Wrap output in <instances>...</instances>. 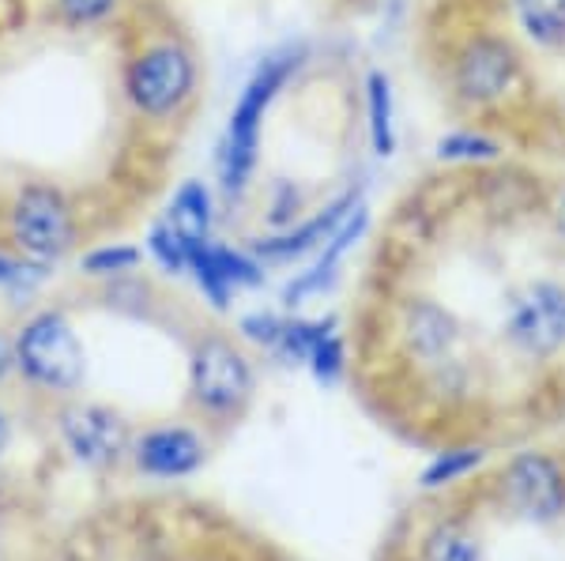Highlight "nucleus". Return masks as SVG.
Listing matches in <instances>:
<instances>
[{"mask_svg": "<svg viewBox=\"0 0 565 561\" xmlns=\"http://www.w3.org/2000/svg\"><path fill=\"white\" fill-rule=\"evenodd\" d=\"M129 90L143 114H170L193 90V61L178 45H159L132 65Z\"/></svg>", "mask_w": 565, "mask_h": 561, "instance_id": "obj_4", "label": "nucleus"}, {"mask_svg": "<svg viewBox=\"0 0 565 561\" xmlns=\"http://www.w3.org/2000/svg\"><path fill=\"white\" fill-rule=\"evenodd\" d=\"M23 369L45 388H76L84 377V350L65 316L42 313L23 328L20 339Z\"/></svg>", "mask_w": 565, "mask_h": 561, "instance_id": "obj_2", "label": "nucleus"}, {"mask_svg": "<svg viewBox=\"0 0 565 561\" xmlns=\"http://www.w3.org/2000/svg\"><path fill=\"white\" fill-rule=\"evenodd\" d=\"M516 12L540 42L565 39V0H516Z\"/></svg>", "mask_w": 565, "mask_h": 561, "instance_id": "obj_14", "label": "nucleus"}, {"mask_svg": "<svg viewBox=\"0 0 565 561\" xmlns=\"http://www.w3.org/2000/svg\"><path fill=\"white\" fill-rule=\"evenodd\" d=\"M249 366L231 343L223 339H207L204 347L196 350L193 362V392L196 400L212 411H234L249 400Z\"/></svg>", "mask_w": 565, "mask_h": 561, "instance_id": "obj_6", "label": "nucleus"}, {"mask_svg": "<svg viewBox=\"0 0 565 561\" xmlns=\"http://www.w3.org/2000/svg\"><path fill=\"white\" fill-rule=\"evenodd\" d=\"M516 76V61L509 53V45L501 42H471L460 57V90L468 98H498L501 90L513 84Z\"/></svg>", "mask_w": 565, "mask_h": 561, "instance_id": "obj_9", "label": "nucleus"}, {"mask_svg": "<svg viewBox=\"0 0 565 561\" xmlns=\"http://www.w3.org/2000/svg\"><path fill=\"white\" fill-rule=\"evenodd\" d=\"M136 260H140L136 249H98L84 260V268L95 271V276H109V271H129Z\"/></svg>", "mask_w": 565, "mask_h": 561, "instance_id": "obj_21", "label": "nucleus"}, {"mask_svg": "<svg viewBox=\"0 0 565 561\" xmlns=\"http://www.w3.org/2000/svg\"><path fill=\"white\" fill-rule=\"evenodd\" d=\"M505 332L524 355L558 350L565 343V291L554 283L524 287L505 310Z\"/></svg>", "mask_w": 565, "mask_h": 561, "instance_id": "obj_3", "label": "nucleus"}, {"mask_svg": "<svg viewBox=\"0 0 565 561\" xmlns=\"http://www.w3.org/2000/svg\"><path fill=\"white\" fill-rule=\"evenodd\" d=\"M117 0H61V12L68 15L72 23H95L114 8Z\"/></svg>", "mask_w": 565, "mask_h": 561, "instance_id": "obj_22", "label": "nucleus"}, {"mask_svg": "<svg viewBox=\"0 0 565 561\" xmlns=\"http://www.w3.org/2000/svg\"><path fill=\"white\" fill-rule=\"evenodd\" d=\"M39 279H42L39 268H26L12 257H0V287H31Z\"/></svg>", "mask_w": 565, "mask_h": 561, "instance_id": "obj_23", "label": "nucleus"}, {"mask_svg": "<svg viewBox=\"0 0 565 561\" xmlns=\"http://www.w3.org/2000/svg\"><path fill=\"white\" fill-rule=\"evenodd\" d=\"M426 561H479V542L460 528H441L426 542Z\"/></svg>", "mask_w": 565, "mask_h": 561, "instance_id": "obj_16", "label": "nucleus"}, {"mask_svg": "<svg viewBox=\"0 0 565 561\" xmlns=\"http://www.w3.org/2000/svg\"><path fill=\"white\" fill-rule=\"evenodd\" d=\"M189 268L196 271L200 287H204L207 294H212L215 305H226V291L231 287H253L260 283L257 268L249 265L245 257H238V252L231 249H215V246H196L193 257H189Z\"/></svg>", "mask_w": 565, "mask_h": 561, "instance_id": "obj_11", "label": "nucleus"}, {"mask_svg": "<svg viewBox=\"0 0 565 561\" xmlns=\"http://www.w3.org/2000/svg\"><path fill=\"white\" fill-rule=\"evenodd\" d=\"M295 53H279L268 57L257 68V76L249 79V87L242 90L238 106L231 114V129H226L223 143V185L226 193H242L245 181L253 174V162H257V140H260V121L264 110L271 106L276 90L287 84V76L295 72Z\"/></svg>", "mask_w": 565, "mask_h": 561, "instance_id": "obj_1", "label": "nucleus"}, {"mask_svg": "<svg viewBox=\"0 0 565 561\" xmlns=\"http://www.w3.org/2000/svg\"><path fill=\"white\" fill-rule=\"evenodd\" d=\"M15 241L39 260L61 257L72 246V215L53 188H26L12 212Z\"/></svg>", "mask_w": 565, "mask_h": 561, "instance_id": "obj_5", "label": "nucleus"}, {"mask_svg": "<svg viewBox=\"0 0 565 561\" xmlns=\"http://www.w3.org/2000/svg\"><path fill=\"white\" fill-rule=\"evenodd\" d=\"M558 223H562V230H565V196L558 201Z\"/></svg>", "mask_w": 565, "mask_h": 561, "instance_id": "obj_26", "label": "nucleus"}, {"mask_svg": "<svg viewBox=\"0 0 565 561\" xmlns=\"http://www.w3.org/2000/svg\"><path fill=\"white\" fill-rule=\"evenodd\" d=\"M8 362H12V358H8V347H4V339H0V377H4Z\"/></svg>", "mask_w": 565, "mask_h": 561, "instance_id": "obj_25", "label": "nucleus"}, {"mask_svg": "<svg viewBox=\"0 0 565 561\" xmlns=\"http://www.w3.org/2000/svg\"><path fill=\"white\" fill-rule=\"evenodd\" d=\"M354 201L351 196H343V201H335L332 207H324L317 219H309L306 226H298V230L282 234V238H271V241H260L257 252L264 260H290V257H302V252H309L317 246V241L332 238L335 226H340L343 219H348V207Z\"/></svg>", "mask_w": 565, "mask_h": 561, "instance_id": "obj_12", "label": "nucleus"}, {"mask_svg": "<svg viewBox=\"0 0 565 561\" xmlns=\"http://www.w3.org/2000/svg\"><path fill=\"white\" fill-rule=\"evenodd\" d=\"M309 366H313V374L321 377V381H328V385H332L335 377H340V369H343V347H340V339L332 336V328H324V336L317 339L313 355H309Z\"/></svg>", "mask_w": 565, "mask_h": 561, "instance_id": "obj_20", "label": "nucleus"}, {"mask_svg": "<svg viewBox=\"0 0 565 561\" xmlns=\"http://www.w3.org/2000/svg\"><path fill=\"white\" fill-rule=\"evenodd\" d=\"M151 252L159 257V265L167 268V271L189 268V257H193V249H189L185 241H181V234L170 223H159L151 230Z\"/></svg>", "mask_w": 565, "mask_h": 561, "instance_id": "obj_18", "label": "nucleus"}, {"mask_svg": "<svg viewBox=\"0 0 565 561\" xmlns=\"http://www.w3.org/2000/svg\"><path fill=\"white\" fill-rule=\"evenodd\" d=\"M370 132L377 155H392V143H396V136H392V87L381 72L370 76Z\"/></svg>", "mask_w": 565, "mask_h": 561, "instance_id": "obj_15", "label": "nucleus"}, {"mask_svg": "<svg viewBox=\"0 0 565 561\" xmlns=\"http://www.w3.org/2000/svg\"><path fill=\"white\" fill-rule=\"evenodd\" d=\"M167 223L181 234V241H185L189 249L204 246L207 226H212V196H207V188L196 185V181L181 188V193L174 196V204H170Z\"/></svg>", "mask_w": 565, "mask_h": 561, "instance_id": "obj_13", "label": "nucleus"}, {"mask_svg": "<svg viewBox=\"0 0 565 561\" xmlns=\"http://www.w3.org/2000/svg\"><path fill=\"white\" fill-rule=\"evenodd\" d=\"M136 460H140L143 472L174 478L196 472L200 460H204V449H200V441L189 430H154L140 441Z\"/></svg>", "mask_w": 565, "mask_h": 561, "instance_id": "obj_10", "label": "nucleus"}, {"mask_svg": "<svg viewBox=\"0 0 565 561\" xmlns=\"http://www.w3.org/2000/svg\"><path fill=\"white\" fill-rule=\"evenodd\" d=\"M437 155L441 159H494L498 143L482 140V136H471V132H452L437 143Z\"/></svg>", "mask_w": 565, "mask_h": 561, "instance_id": "obj_19", "label": "nucleus"}, {"mask_svg": "<svg viewBox=\"0 0 565 561\" xmlns=\"http://www.w3.org/2000/svg\"><path fill=\"white\" fill-rule=\"evenodd\" d=\"M0 441H4V422H0Z\"/></svg>", "mask_w": 565, "mask_h": 561, "instance_id": "obj_27", "label": "nucleus"}, {"mask_svg": "<svg viewBox=\"0 0 565 561\" xmlns=\"http://www.w3.org/2000/svg\"><path fill=\"white\" fill-rule=\"evenodd\" d=\"M242 332H245L249 339L271 343V347H276L279 336H282V324L276 321V316H249V321H242Z\"/></svg>", "mask_w": 565, "mask_h": 561, "instance_id": "obj_24", "label": "nucleus"}, {"mask_svg": "<svg viewBox=\"0 0 565 561\" xmlns=\"http://www.w3.org/2000/svg\"><path fill=\"white\" fill-rule=\"evenodd\" d=\"M482 464V452L479 449H457V452H445V456H437L430 467H426L423 483L426 486H445L452 483V478L468 475L471 467Z\"/></svg>", "mask_w": 565, "mask_h": 561, "instance_id": "obj_17", "label": "nucleus"}, {"mask_svg": "<svg viewBox=\"0 0 565 561\" xmlns=\"http://www.w3.org/2000/svg\"><path fill=\"white\" fill-rule=\"evenodd\" d=\"M65 438L84 464H109L125 449V427L98 407H72L65 414Z\"/></svg>", "mask_w": 565, "mask_h": 561, "instance_id": "obj_8", "label": "nucleus"}, {"mask_svg": "<svg viewBox=\"0 0 565 561\" xmlns=\"http://www.w3.org/2000/svg\"><path fill=\"white\" fill-rule=\"evenodd\" d=\"M505 497L516 513L532 520H554L565 509V483L562 472L546 456H527L513 460V467L505 472Z\"/></svg>", "mask_w": 565, "mask_h": 561, "instance_id": "obj_7", "label": "nucleus"}]
</instances>
